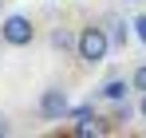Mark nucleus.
Returning <instances> with one entry per match:
<instances>
[{
  "label": "nucleus",
  "instance_id": "nucleus-10",
  "mask_svg": "<svg viewBox=\"0 0 146 138\" xmlns=\"http://www.w3.org/2000/svg\"><path fill=\"white\" fill-rule=\"evenodd\" d=\"M8 134H12V122H8V118L0 115V138H8Z\"/></svg>",
  "mask_w": 146,
  "mask_h": 138
},
{
  "label": "nucleus",
  "instance_id": "nucleus-8",
  "mask_svg": "<svg viewBox=\"0 0 146 138\" xmlns=\"http://www.w3.org/2000/svg\"><path fill=\"white\" fill-rule=\"evenodd\" d=\"M130 87H134L138 95L146 91V63H138V67H134V75H130Z\"/></svg>",
  "mask_w": 146,
  "mask_h": 138
},
{
  "label": "nucleus",
  "instance_id": "nucleus-13",
  "mask_svg": "<svg viewBox=\"0 0 146 138\" xmlns=\"http://www.w3.org/2000/svg\"><path fill=\"white\" fill-rule=\"evenodd\" d=\"M126 4H142V0H126Z\"/></svg>",
  "mask_w": 146,
  "mask_h": 138
},
{
  "label": "nucleus",
  "instance_id": "nucleus-2",
  "mask_svg": "<svg viewBox=\"0 0 146 138\" xmlns=\"http://www.w3.org/2000/svg\"><path fill=\"white\" fill-rule=\"evenodd\" d=\"M0 40L8 47H28L36 40V24L28 20L24 12H12V16H0Z\"/></svg>",
  "mask_w": 146,
  "mask_h": 138
},
{
  "label": "nucleus",
  "instance_id": "nucleus-6",
  "mask_svg": "<svg viewBox=\"0 0 146 138\" xmlns=\"http://www.w3.org/2000/svg\"><path fill=\"white\" fill-rule=\"evenodd\" d=\"M51 47H55V51H75V36L67 28H55V32H51Z\"/></svg>",
  "mask_w": 146,
  "mask_h": 138
},
{
  "label": "nucleus",
  "instance_id": "nucleus-11",
  "mask_svg": "<svg viewBox=\"0 0 146 138\" xmlns=\"http://www.w3.org/2000/svg\"><path fill=\"white\" fill-rule=\"evenodd\" d=\"M138 115H142V118H146V91H142V95H138Z\"/></svg>",
  "mask_w": 146,
  "mask_h": 138
},
{
  "label": "nucleus",
  "instance_id": "nucleus-5",
  "mask_svg": "<svg viewBox=\"0 0 146 138\" xmlns=\"http://www.w3.org/2000/svg\"><path fill=\"white\" fill-rule=\"evenodd\" d=\"M107 36H111L115 47H126V40L134 36V28H130V20H122V16H107Z\"/></svg>",
  "mask_w": 146,
  "mask_h": 138
},
{
  "label": "nucleus",
  "instance_id": "nucleus-4",
  "mask_svg": "<svg viewBox=\"0 0 146 138\" xmlns=\"http://www.w3.org/2000/svg\"><path fill=\"white\" fill-rule=\"evenodd\" d=\"M130 91H134V87H130L126 79H107L95 95L103 99V103H126V99H130Z\"/></svg>",
  "mask_w": 146,
  "mask_h": 138
},
{
  "label": "nucleus",
  "instance_id": "nucleus-7",
  "mask_svg": "<svg viewBox=\"0 0 146 138\" xmlns=\"http://www.w3.org/2000/svg\"><path fill=\"white\" fill-rule=\"evenodd\" d=\"M91 115H95V107H91V103H83V107H71V111H67V118H75V126H79V122H87Z\"/></svg>",
  "mask_w": 146,
  "mask_h": 138
},
{
  "label": "nucleus",
  "instance_id": "nucleus-3",
  "mask_svg": "<svg viewBox=\"0 0 146 138\" xmlns=\"http://www.w3.org/2000/svg\"><path fill=\"white\" fill-rule=\"evenodd\" d=\"M36 111H40L44 122H59V118H67V111H71V99H67L63 87H48V91H40V99H36Z\"/></svg>",
  "mask_w": 146,
  "mask_h": 138
},
{
  "label": "nucleus",
  "instance_id": "nucleus-1",
  "mask_svg": "<svg viewBox=\"0 0 146 138\" xmlns=\"http://www.w3.org/2000/svg\"><path fill=\"white\" fill-rule=\"evenodd\" d=\"M111 51H115V44H111L107 28H99V24H87V28H79V36H75V55H79L87 67L103 63Z\"/></svg>",
  "mask_w": 146,
  "mask_h": 138
},
{
  "label": "nucleus",
  "instance_id": "nucleus-12",
  "mask_svg": "<svg viewBox=\"0 0 146 138\" xmlns=\"http://www.w3.org/2000/svg\"><path fill=\"white\" fill-rule=\"evenodd\" d=\"M0 16H4V0H0Z\"/></svg>",
  "mask_w": 146,
  "mask_h": 138
},
{
  "label": "nucleus",
  "instance_id": "nucleus-9",
  "mask_svg": "<svg viewBox=\"0 0 146 138\" xmlns=\"http://www.w3.org/2000/svg\"><path fill=\"white\" fill-rule=\"evenodd\" d=\"M130 28H134L138 44H146V16H134V20H130Z\"/></svg>",
  "mask_w": 146,
  "mask_h": 138
}]
</instances>
